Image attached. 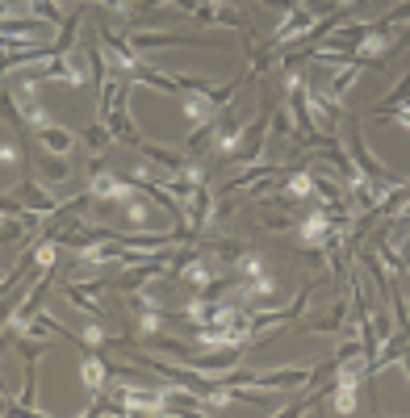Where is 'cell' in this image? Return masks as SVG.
<instances>
[{
	"instance_id": "6da1fadb",
	"label": "cell",
	"mask_w": 410,
	"mask_h": 418,
	"mask_svg": "<svg viewBox=\"0 0 410 418\" xmlns=\"http://www.w3.org/2000/svg\"><path fill=\"white\" fill-rule=\"evenodd\" d=\"M88 193H92V197H101V201H113V205H130V201L138 197V193H134V184H126V180L109 176V172H92Z\"/></svg>"
},
{
	"instance_id": "7a4b0ae2",
	"label": "cell",
	"mask_w": 410,
	"mask_h": 418,
	"mask_svg": "<svg viewBox=\"0 0 410 418\" xmlns=\"http://www.w3.org/2000/svg\"><path fill=\"white\" fill-rule=\"evenodd\" d=\"M96 293H101V285H67V301L75 306V310H88V314H105V306L96 301Z\"/></svg>"
},
{
	"instance_id": "3957f363",
	"label": "cell",
	"mask_w": 410,
	"mask_h": 418,
	"mask_svg": "<svg viewBox=\"0 0 410 418\" xmlns=\"http://www.w3.org/2000/svg\"><path fill=\"white\" fill-rule=\"evenodd\" d=\"M105 377H109L105 360H96V356H84V364H80V381H84V389H88V394H96V389L105 385Z\"/></svg>"
},
{
	"instance_id": "277c9868",
	"label": "cell",
	"mask_w": 410,
	"mask_h": 418,
	"mask_svg": "<svg viewBox=\"0 0 410 418\" xmlns=\"http://www.w3.org/2000/svg\"><path fill=\"white\" fill-rule=\"evenodd\" d=\"M38 138H42V142H46L54 155H67V151H71V134H67L63 126H54V121H50L46 130H38Z\"/></svg>"
},
{
	"instance_id": "5b68a950",
	"label": "cell",
	"mask_w": 410,
	"mask_h": 418,
	"mask_svg": "<svg viewBox=\"0 0 410 418\" xmlns=\"http://www.w3.org/2000/svg\"><path fill=\"white\" fill-rule=\"evenodd\" d=\"M285 197H289V201H306V197H314V172H298V176L289 180Z\"/></svg>"
},
{
	"instance_id": "8992f818",
	"label": "cell",
	"mask_w": 410,
	"mask_h": 418,
	"mask_svg": "<svg viewBox=\"0 0 410 418\" xmlns=\"http://www.w3.org/2000/svg\"><path fill=\"white\" fill-rule=\"evenodd\" d=\"M67 163H63V155H50V159H42V180H50V184H59V180H67Z\"/></svg>"
},
{
	"instance_id": "52a82bcc",
	"label": "cell",
	"mask_w": 410,
	"mask_h": 418,
	"mask_svg": "<svg viewBox=\"0 0 410 418\" xmlns=\"http://www.w3.org/2000/svg\"><path fill=\"white\" fill-rule=\"evenodd\" d=\"M356 389H360V385H339V381H335V410H339V415H352V410H356Z\"/></svg>"
},
{
	"instance_id": "ba28073f",
	"label": "cell",
	"mask_w": 410,
	"mask_h": 418,
	"mask_svg": "<svg viewBox=\"0 0 410 418\" xmlns=\"http://www.w3.org/2000/svg\"><path fill=\"white\" fill-rule=\"evenodd\" d=\"M84 142H88L92 151H105V147L113 142V134H109V126H101V121H96V126H88V130H84Z\"/></svg>"
},
{
	"instance_id": "9c48e42d",
	"label": "cell",
	"mask_w": 410,
	"mask_h": 418,
	"mask_svg": "<svg viewBox=\"0 0 410 418\" xmlns=\"http://www.w3.org/2000/svg\"><path fill=\"white\" fill-rule=\"evenodd\" d=\"M80 339H84V343H88V348H101V343H105V339H109V335H105V331H101V327H96V322H84V327H80Z\"/></svg>"
},
{
	"instance_id": "30bf717a",
	"label": "cell",
	"mask_w": 410,
	"mask_h": 418,
	"mask_svg": "<svg viewBox=\"0 0 410 418\" xmlns=\"http://www.w3.org/2000/svg\"><path fill=\"white\" fill-rule=\"evenodd\" d=\"M54 255H59V247H54V243H42V247L34 251V264H42V268L50 272V268H54Z\"/></svg>"
},
{
	"instance_id": "8fae6325",
	"label": "cell",
	"mask_w": 410,
	"mask_h": 418,
	"mask_svg": "<svg viewBox=\"0 0 410 418\" xmlns=\"http://www.w3.org/2000/svg\"><path fill=\"white\" fill-rule=\"evenodd\" d=\"M126 218H130V222H134V226H142V222H147V218H151V209H147V205H142V201H138V197H134V201H130V205H126Z\"/></svg>"
},
{
	"instance_id": "7c38bea8",
	"label": "cell",
	"mask_w": 410,
	"mask_h": 418,
	"mask_svg": "<svg viewBox=\"0 0 410 418\" xmlns=\"http://www.w3.org/2000/svg\"><path fill=\"white\" fill-rule=\"evenodd\" d=\"M29 8H34L38 17H46V21H59V8H54L50 0H29Z\"/></svg>"
},
{
	"instance_id": "4fadbf2b",
	"label": "cell",
	"mask_w": 410,
	"mask_h": 418,
	"mask_svg": "<svg viewBox=\"0 0 410 418\" xmlns=\"http://www.w3.org/2000/svg\"><path fill=\"white\" fill-rule=\"evenodd\" d=\"M4 163H8V167H17V163H21V151H17V142H13V138L4 142Z\"/></svg>"
},
{
	"instance_id": "5bb4252c",
	"label": "cell",
	"mask_w": 410,
	"mask_h": 418,
	"mask_svg": "<svg viewBox=\"0 0 410 418\" xmlns=\"http://www.w3.org/2000/svg\"><path fill=\"white\" fill-rule=\"evenodd\" d=\"M386 113H390V117H398V121H402V126L410 130V109H407V105H390Z\"/></svg>"
}]
</instances>
